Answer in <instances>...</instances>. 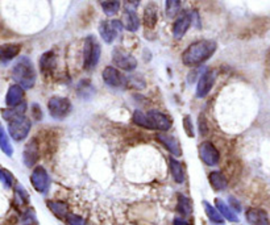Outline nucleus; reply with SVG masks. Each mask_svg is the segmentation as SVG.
<instances>
[{"label": "nucleus", "instance_id": "obj_1", "mask_svg": "<svg viewBox=\"0 0 270 225\" xmlns=\"http://www.w3.org/2000/svg\"><path fill=\"white\" fill-rule=\"evenodd\" d=\"M215 41L211 40H201V41L192 42L186 50L182 53V62L186 66H198L210 60L216 51Z\"/></svg>", "mask_w": 270, "mask_h": 225}, {"label": "nucleus", "instance_id": "obj_2", "mask_svg": "<svg viewBox=\"0 0 270 225\" xmlns=\"http://www.w3.org/2000/svg\"><path fill=\"white\" fill-rule=\"evenodd\" d=\"M12 77L23 88H32L36 83V70L32 61L27 57L20 58L14 66Z\"/></svg>", "mask_w": 270, "mask_h": 225}, {"label": "nucleus", "instance_id": "obj_3", "mask_svg": "<svg viewBox=\"0 0 270 225\" xmlns=\"http://www.w3.org/2000/svg\"><path fill=\"white\" fill-rule=\"evenodd\" d=\"M101 58V45L94 36H88L83 45V66L86 70L95 69Z\"/></svg>", "mask_w": 270, "mask_h": 225}, {"label": "nucleus", "instance_id": "obj_4", "mask_svg": "<svg viewBox=\"0 0 270 225\" xmlns=\"http://www.w3.org/2000/svg\"><path fill=\"white\" fill-rule=\"evenodd\" d=\"M48 110L51 117L57 120H62L70 115L73 110V106L68 97L62 96H53L48 101Z\"/></svg>", "mask_w": 270, "mask_h": 225}, {"label": "nucleus", "instance_id": "obj_5", "mask_svg": "<svg viewBox=\"0 0 270 225\" xmlns=\"http://www.w3.org/2000/svg\"><path fill=\"white\" fill-rule=\"evenodd\" d=\"M31 120L25 116H18L16 119L8 121V130L11 137L15 141H23L27 138V136L31 132Z\"/></svg>", "mask_w": 270, "mask_h": 225}, {"label": "nucleus", "instance_id": "obj_6", "mask_svg": "<svg viewBox=\"0 0 270 225\" xmlns=\"http://www.w3.org/2000/svg\"><path fill=\"white\" fill-rule=\"evenodd\" d=\"M112 61L115 66H118L119 69L125 70V71H133L137 67V61L132 54H129L128 51L123 50L120 48H116L112 51Z\"/></svg>", "mask_w": 270, "mask_h": 225}, {"label": "nucleus", "instance_id": "obj_7", "mask_svg": "<svg viewBox=\"0 0 270 225\" xmlns=\"http://www.w3.org/2000/svg\"><path fill=\"white\" fill-rule=\"evenodd\" d=\"M123 27L124 25L119 20H105V21H101L99 25V33L107 44H111L115 41L116 37L119 36Z\"/></svg>", "mask_w": 270, "mask_h": 225}, {"label": "nucleus", "instance_id": "obj_8", "mask_svg": "<svg viewBox=\"0 0 270 225\" xmlns=\"http://www.w3.org/2000/svg\"><path fill=\"white\" fill-rule=\"evenodd\" d=\"M103 80L105 84H108L110 87H128V78L124 77L123 73L112 66H107L103 70Z\"/></svg>", "mask_w": 270, "mask_h": 225}, {"label": "nucleus", "instance_id": "obj_9", "mask_svg": "<svg viewBox=\"0 0 270 225\" xmlns=\"http://www.w3.org/2000/svg\"><path fill=\"white\" fill-rule=\"evenodd\" d=\"M198 152H199L201 160L204 162L207 166H216L219 163V150H218L215 147V145L212 143H210V141H203V143L199 145Z\"/></svg>", "mask_w": 270, "mask_h": 225}, {"label": "nucleus", "instance_id": "obj_10", "mask_svg": "<svg viewBox=\"0 0 270 225\" xmlns=\"http://www.w3.org/2000/svg\"><path fill=\"white\" fill-rule=\"evenodd\" d=\"M31 182H32V186L34 187V190L40 193H48V190L51 187L49 175H48L45 169L41 167V166H38V167H36L33 170L32 175H31Z\"/></svg>", "mask_w": 270, "mask_h": 225}, {"label": "nucleus", "instance_id": "obj_11", "mask_svg": "<svg viewBox=\"0 0 270 225\" xmlns=\"http://www.w3.org/2000/svg\"><path fill=\"white\" fill-rule=\"evenodd\" d=\"M147 116L148 119H149V121H151L153 130L166 132V130H169V129L171 128V125H173V121H171V119H170L169 116H166L165 113H162L160 111H148Z\"/></svg>", "mask_w": 270, "mask_h": 225}, {"label": "nucleus", "instance_id": "obj_12", "mask_svg": "<svg viewBox=\"0 0 270 225\" xmlns=\"http://www.w3.org/2000/svg\"><path fill=\"white\" fill-rule=\"evenodd\" d=\"M216 80V73L214 70H207L206 73L201 75V78L198 80L197 86V96L198 97H206L210 91L214 87Z\"/></svg>", "mask_w": 270, "mask_h": 225}, {"label": "nucleus", "instance_id": "obj_13", "mask_svg": "<svg viewBox=\"0 0 270 225\" xmlns=\"http://www.w3.org/2000/svg\"><path fill=\"white\" fill-rule=\"evenodd\" d=\"M57 69V57L53 51H46L40 58V70L44 74V77L51 78L53 77Z\"/></svg>", "mask_w": 270, "mask_h": 225}, {"label": "nucleus", "instance_id": "obj_14", "mask_svg": "<svg viewBox=\"0 0 270 225\" xmlns=\"http://www.w3.org/2000/svg\"><path fill=\"white\" fill-rule=\"evenodd\" d=\"M190 25H191V15L188 12H182L174 21V25H173V36H174V38H177V40L182 38L188 31Z\"/></svg>", "mask_w": 270, "mask_h": 225}, {"label": "nucleus", "instance_id": "obj_15", "mask_svg": "<svg viewBox=\"0 0 270 225\" xmlns=\"http://www.w3.org/2000/svg\"><path fill=\"white\" fill-rule=\"evenodd\" d=\"M38 158H40V146H38L36 138H33L32 141L28 143L25 150H24V163L28 167H32L38 161Z\"/></svg>", "mask_w": 270, "mask_h": 225}, {"label": "nucleus", "instance_id": "obj_16", "mask_svg": "<svg viewBox=\"0 0 270 225\" xmlns=\"http://www.w3.org/2000/svg\"><path fill=\"white\" fill-rule=\"evenodd\" d=\"M156 138L168 149V150H169L170 153H171V154H173V156H182V149H181V145H179V141L177 138L166 133H158Z\"/></svg>", "mask_w": 270, "mask_h": 225}, {"label": "nucleus", "instance_id": "obj_17", "mask_svg": "<svg viewBox=\"0 0 270 225\" xmlns=\"http://www.w3.org/2000/svg\"><path fill=\"white\" fill-rule=\"evenodd\" d=\"M24 99V88L20 84H14L8 88L5 95V104L8 107L20 106Z\"/></svg>", "mask_w": 270, "mask_h": 225}, {"label": "nucleus", "instance_id": "obj_18", "mask_svg": "<svg viewBox=\"0 0 270 225\" xmlns=\"http://www.w3.org/2000/svg\"><path fill=\"white\" fill-rule=\"evenodd\" d=\"M245 217H247L248 223L251 225H268L269 224V217H268V213L262 209H258V208H251L248 209L247 213H245Z\"/></svg>", "mask_w": 270, "mask_h": 225}, {"label": "nucleus", "instance_id": "obj_19", "mask_svg": "<svg viewBox=\"0 0 270 225\" xmlns=\"http://www.w3.org/2000/svg\"><path fill=\"white\" fill-rule=\"evenodd\" d=\"M158 21V7L154 3H149L144 9V25L148 29H154Z\"/></svg>", "mask_w": 270, "mask_h": 225}, {"label": "nucleus", "instance_id": "obj_20", "mask_svg": "<svg viewBox=\"0 0 270 225\" xmlns=\"http://www.w3.org/2000/svg\"><path fill=\"white\" fill-rule=\"evenodd\" d=\"M124 28L129 32H137L140 28V18L133 8H125L124 11Z\"/></svg>", "mask_w": 270, "mask_h": 225}, {"label": "nucleus", "instance_id": "obj_21", "mask_svg": "<svg viewBox=\"0 0 270 225\" xmlns=\"http://www.w3.org/2000/svg\"><path fill=\"white\" fill-rule=\"evenodd\" d=\"M21 50V45L18 44H5L0 45V62H9L16 58Z\"/></svg>", "mask_w": 270, "mask_h": 225}, {"label": "nucleus", "instance_id": "obj_22", "mask_svg": "<svg viewBox=\"0 0 270 225\" xmlns=\"http://www.w3.org/2000/svg\"><path fill=\"white\" fill-rule=\"evenodd\" d=\"M208 180H210L211 187L215 190V191H223L228 186V180L224 177V174L220 173V171H212V173H210Z\"/></svg>", "mask_w": 270, "mask_h": 225}, {"label": "nucleus", "instance_id": "obj_23", "mask_svg": "<svg viewBox=\"0 0 270 225\" xmlns=\"http://www.w3.org/2000/svg\"><path fill=\"white\" fill-rule=\"evenodd\" d=\"M169 166H170V171H171V175L177 183H183L185 182V170H183L182 163L179 161H177L175 158H169Z\"/></svg>", "mask_w": 270, "mask_h": 225}, {"label": "nucleus", "instance_id": "obj_24", "mask_svg": "<svg viewBox=\"0 0 270 225\" xmlns=\"http://www.w3.org/2000/svg\"><path fill=\"white\" fill-rule=\"evenodd\" d=\"M48 207L58 219H66L69 215V207L64 202H48Z\"/></svg>", "mask_w": 270, "mask_h": 225}, {"label": "nucleus", "instance_id": "obj_25", "mask_svg": "<svg viewBox=\"0 0 270 225\" xmlns=\"http://www.w3.org/2000/svg\"><path fill=\"white\" fill-rule=\"evenodd\" d=\"M25 111H27V104L23 101L20 106L11 107L8 110H4L1 112V115H3V117H4L7 121H11V120L16 119L18 116H23L24 113H25Z\"/></svg>", "mask_w": 270, "mask_h": 225}, {"label": "nucleus", "instance_id": "obj_26", "mask_svg": "<svg viewBox=\"0 0 270 225\" xmlns=\"http://www.w3.org/2000/svg\"><path fill=\"white\" fill-rule=\"evenodd\" d=\"M215 203H216V208H218V211L223 215V217H225L227 220H229V221H232V223H237L238 221V219H237V216H236V213H235L231 208L225 204L221 199H216L215 200Z\"/></svg>", "mask_w": 270, "mask_h": 225}, {"label": "nucleus", "instance_id": "obj_27", "mask_svg": "<svg viewBox=\"0 0 270 225\" xmlns=\"http://www.w3.org/2000/svg\"><path fill=\"white\" fill-rule=\"evenodd\" d=\"M99 4L108 16L116 15L120 9V0H99Z\"/></svg>", "mask_w": 270, "mask_h": 225}, {"label": "nucleus", "instance_id": "obj_28", "mask_svg": "<svg viewBox=\"0 0 270 225\" xmlns=\"http://www.w3.org/2000/svg\"><path fill=\"white\" fill-rule=\"evenodd\" d=\"M203 207L206 209V213L208 219L211 221H214L216 224H223L224 223V219H223V215L218 211V208H214L212 206H210V203L203 202Z\"/></svg>", "mask_w": 270, "mask_h": 225}, {"label": "nucleus", "instance_id": "obj_29", "mask_svg": "<svg viewBox=\"0 0 270 225\" xmlns=\"http://www.w3.org/2000/svg\"><path fill=\"white\" fill-rule=\"evenodd\" d=\"M0 149L7 154L8 157H11L14 154V149H12V145L9 143L8 134L5 133L3 125L0 124Z\"/></svg>", "mask_w": 270, "mask_h": 225}, {"label": "nucleus", "instance_id": "obj_30", "mask_svg": "<svg viewBox=\"0 0 270 225\" xmlns=\"http://www.w3.org/2000/svg\"><path fill=\"white\" fill-rule=\"evenodd\" d=\"M133 123L138 125V127H141V128H145L148 130H153L147 113H144L141 111H135V113H133Z\"/></svg>", "mask_w": 270, "mask_h": 225}, {"label": "nucleus", "instance_id": "obj_31", "mask_svg": "<svg viewBox=\"0 0 270 225\" xmlns=\"http://www.w3.org/2000/svg\"><path fill=\"white\" fill-rule=\"evenodd\" d=\"M165 11L168 17H175L179 11H181V0H166Z\"/></svg>", "mask_w": 270, "mask_h": 225}, {"label": "nucleus", "instance_id": "obj_32", "mask_svg": "<svg viewBox=\"0 0 270 225\" xmlns=\"http://www.w3.org/2000/svg\"><path fill=\"white\" fill-rule=\"evenodd\" d=\"M191 203L186 196H183L182 193L178 195V212L183 216H187L191 213Z\"/></svg>", "mask_w": 270, "mask_h": 225}, {"label": "nucleus", "instance_id": "obj_33", "mask_svg": "<svg viewBox=\"0 0 270 225\" xmlns=\"http://www.w3.org/2000/svg\"><path fill=\"white\" fill-rule=\"evenodd\" d=\"M0 182L4 184L7 189H9V187L14 186V175L11 174L8 170H5V169H0Z\"/></svg>", "mask_w": 270, "mask_h": 225}, {"label": "nucleus", "instance_id": "obj_34", "mask_svg": "<svg viewBox=\"0 0 270 225\" xmlns=\"http://www.w3.org/2000/svg\"><path fill=\"white\" fill-rule=\"evenodd\" d=\"M92 92V86L90 84L88 80H83V82L79 83L78 86V94L81 96H90Z\"/></svg>", "mask_w": 270, "mask_h": 225}, {"label": "nucleus", "instance_id": "obj_35", "mask_svg": "<svg viewBox=\"0 0 270 225\" xmlns=\"http://www.w3.org/2000/svg\"><path fill=\"white\" fill-rule=\"evenodd\" d=\"M65 221L68 225H86V221L83 220L82 217L78 216V215H74V213H69L65 219Z\"/></svg>", "mask_w": 270, "mask_h": 225}, {"label": "nucleus", "instance_id": "obj_36", "mask_svg": "<svg viewBox=\"0 0 270 225\" xmlns=\"http://www.w3.org/2000/svg\"><path fill=\"white\" fill-rule=\"evenodd\" d=\"M183 128H185V132H186L188 137H194L195 136V133H194V125H192L190 116H185L183 117Z\"/></svg>", "mask_w": 270, "mask_h": 225}, {"label": "nucleus", "instance_id": "obj_37", "mask_svg": "<svg viewBox=\"0 0 270 225\" xmlns=\"http://www.w3.org/2000/svg\"><path fill=\"white\" fill-rule=\"evenodd\" d=\"M198 124H199V130H201V133L203 136H206L208 133V124H207L206 121V117L203 115L199 116V119H198Z\"/></svg>", "mask_w": 270, "mask_h": 225}, {"label": "nucleus", "instance_id": "obj_38", "mask_svg": "<svg viewBox=\"0 0 270 225\" xmlns=\"http://www.w3.org/2000/svg\"><path fill=\"white\" fill-rule=\"evenodd\" d=\"M32 113H33V117H34L36 120L42 119V111H41V108L38 107V104H33Z\"/></svg>", "mask_w": 270, "mask_h": 225}, {"label": "nucleus", "instance_id": "obj_39", "mask_svg": "<svg viewBox=\"0 0 270 225\" xmlns=\"http://www.w3.org/2000/svg\"><path fill=\"white\" fill-rule=\"evenodd\" d=\"M229 203H231V206H232V207H234L235 209H236V212H238V211H240V209H241V206H240L237 200H236V199H235V198H232V196L229 198Z\"/></svg>", "mask_w": 270, "mask_h": 225}, {"label": "nucleus", "instance_id": "obj_40", "mask_svg": "<svg viewBox=\"0 0 270 225\" xmlns=\"http://www.w3.org/2000/svg\"><path fill=\"white\" fill-rule=\"evenodd\" d=\"M174 225H191L188 221L183 220L181 217H175L174 219Z\"/></svg>", "mask_w": 270, "mask_h": 225}, {"label": "nucleus", "instance_id": "obj_41", "mask_svg": "<svg viewBox=\"0 0 270 225\" xmlns=\"http://www.w3.org/2000/svg\"><path fill=\"white\" fill-rule=\"evenodd\" d=\"M140 1H141V0H127V3H128L131 7H133V8H137V5L140 4Z\"/></svg>", "mask_w": 270, "mask_h": 225}]
</instances>
